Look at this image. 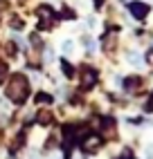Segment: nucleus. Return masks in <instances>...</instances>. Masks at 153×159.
I'll use <instances>...</instances> for the list:
<instances>
[{"mask_svg": "<svg viewBox=\"0 0 153 159\" xmlns=\"http://www.w3.org/2000/svg\"><path fill=\"white\" fill-rule=\"evenodd\" d=\"M128 63H131V65H142V56L135 54V52H131V54H128Z\"/></svg>", "mask_w": 153, "mask_h": 159, "instance_id": "39448f33", "label": "nucleus"}, {"mask_svg": "<svg viewBox=\"0 0 153 159\" xmlns=\"http://www.w3.org/2000/svg\"><path fill=\"white\" fill-rule=\"evenodd\" d=\"M83 150H97V148L101 146V137H97V134H90L88 139H83Z\"/></svg>", "mask_w": 153, "mask_h": 159, "instance_id": "7ed1b4c3", "label": "nucleus"}, {"mask_svg": "<svg viewBox=\"0 0 153 159\" xmlns=\"http://www.w3.org/2000/svg\"><path fill=\"white\" fill-rule=\"evenodd\" d=\"M95 81H97V76H95V72H86V79L81 76V88H86V90H88V88H92L95 85Z\"/></svg>", "mask_w": 153, "mask_h": 159, "instance_id": "20e7f679", "label": "nucleus"}, {"mask_svg": "<svg viewBox=\"0 0 153 159\" xmlns=\"http://www.w3.org/2000/svg\"><path fill=\"white\" fill-rule=\"evenodd\" d=\"M146 110H153V94H151V99H149V105H146Z\"/></svg>", "mask_w": 153, "mask_h": 159, "instance_id": "1a4fd4ad", "label": "nucleus"}, {"mask_svg": "<svg viewBox=\"0 0 153 159\" xmlns=\"http://www.w3.org/2000/svg\"><path fill=\"white\" fill-rule=\"evenodd\" d=\"M5 72H7V70H5V63H0V81L5 79Z\"/></svg>", "mask_w": 153, "mask_h": 159, "instance_id": "0eeeda50", "label": "nucleus"}, {"mask_svg": "<svg viewBox=\"0 0 153 159\" xmlns=\"http://www.w3.org/2000/svg\"><path fill=\"white\" fill-rule=\"evenodd\" d=\"M63 72H68V74H72V67H70V65H68V63H65V61H63Z\"/></svg>", "mask_w": 153, "mask_h": 159, "instance_id": "6e6552de", "label": "nucleus"}, {"mask_svg": "<svg viewBox=\"0 0 153 159\" xmlns=\"http://www.w3.org/2000/svg\"><path fill=\"white\" fill-rule=\"evenodd\" d=\"M63 52H65V54H70V52H72V43H70V40H65V43H63Z\"/></svg>", "mask_w": 153, "mask_h": 159, "instance_id": "423d86ee", "label": "nucleus"}, {"mask_svg": "<svg viewBox=\"0 0 153 159\" xmlns=\"http://www.w3.org/2000/svg\"><path fill=\"white\" fill-rule=\"evenodd\" d=\"M128 11L133 14L137 20H144L149 16V5H144V2H131L128 5Z\"/></svg>", "mask_w": 153, "mask_h": 159, "instance_id": "f03ea898", "label": "nucleus"}, {"mask_svg": "<svg viewBox=\"0 0 153 159\" xmlns=\"http://www.w3.org/2000/svg\"><path fill=\"white\" fill-rule=\"evenodd\" d=\"M29 94V83L23 74H14L12 81L7 83V97L12 99L14 103H23Z\"/></svg>", "mask_w": 153, "mask_h": 159, "instance_id": "f257e3e1", "label": "nucleus"}, {"mask_svg": "<svg viewBox=\"0 0 153 159\" xmlns=\"http://www.w3.org/2000/svg\"><path fill=\"white\" fill-rule=\"evenodd\" d=\"M151 52H153V43H151Z\"/></svg>", "mask_w": 153, "mask_h": 159, "instance_id": "9d476101", "label": "nucleus"}]
</instances>
